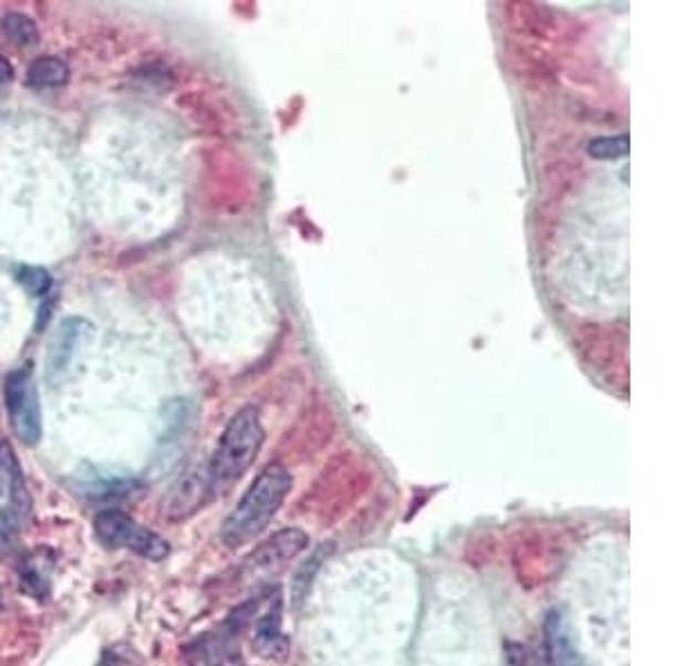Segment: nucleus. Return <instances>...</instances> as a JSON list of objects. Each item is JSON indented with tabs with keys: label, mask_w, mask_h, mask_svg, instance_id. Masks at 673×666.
I'll use <instances>...</instances> for the list:
<instances>
[{
	"label": "nucleus",
	"mask_w": 673,
	"mask_h": 666,
	"mask_svg": "<svg viewBox=\"0 0 673 666\" xmlns=\"http://www.w3.org/2000/svg\"><path fill=\"white\" fill-rule=\"evenodd\" d=\"M292 489V476L283 465H268L259 478L240 498V503L231 510L220 528V539L227 548L238 550L251 541H257Z\"/></svg>",
	"instance_id": "1"
},
{
	"label": "nucleus",
	"mask_w": 673,
	"mask_h": 666,
	"mask_svg": "<svg viewBox=\"0 0 673 666\" xmlns=\"http://www.w3.org/2000/svg\"><path fill=\"white\" fill-rule=\"evenodd\" d=\"M263 443L266 429L261 425L259 410L255 406H242L227 423L218 447L205 467L211 496L231 489V485L245 476L251 462L257 460Z\"/></svg>",
	"instance_id": "2"
},
{
	"label": "nucleus",
	"mask_w": 673,
	"mask_h": 666,
	"mask_svg": "<svg viewBox=\"0 0 673 666\" xmlns=\"http://www.w3.org/2000/svg\"><path fill=\"white\" fill-rule=\"evenodd\" d=\"M97 539L113 550H131L148 561H164L172 552L168 543L153 530L139 525L120 510L100 512L95 519Z\"/></svg>",
	"instance_id": "3"
},
{
	"label": "nucleus",
	"mask_w": 673,
	"mask_h": 666,
	"mask_svg": "<svg viewBox=\"0 0 673 666\" xmlns=\"http://www.w3.org/2000/svg\"><path fill=\"white\" fill-rule=\"evenodd\" d=\"M6 404L14 434L23 445L34 447L41 440V404L30 368L14 371L8 377Z\"/></svg>",
	"instance_id": "4"
},
{
	"label": "nucleus",
	"mask_w": 673,
	"mask_h": 666,
	"mask_svg": "<svg viewBox=\"0 0 673 666\" xmlns=\"http://www.w3.org/2000/svg\"><path fill=\"white\" fill-rule=\"evenodd\" d=\"M30 514V493L25 489L19 458L10 443H0V521L23 523Z\"/></svg>",
	"instance_id": "5"
},
{
	"label": "nucleus",
	"mask_w": 673,
	"mask_h": 666,
	"mask_svg": "<svg viewBox=\"0 0 673 666\" xmlns=\"http://www.w3.org/2000/svg\"><path fill=\"white\" fill-rule=\"evenodd\" d=\"M308 534L299 528H288L263 541L255 552L247 556L245 570L257 576V574H272L286 568L297 554H301L308 548Z\"/></svg>",
	"instance_id": "6"
},
{
	"label": "nucleus",
	"mask_w": 673,
	"mask_h": 666,
	"mask_svg": "<svg viewBox=\"0 0 673 666\" xmlns=\"http://www.w3.org/2000/svg\"><path fill=\"white\" fill-rule=\"evenodd\" d=\"M211 498V487L205 471H189L164 498V514L168 521H185L194 517Z\"/></svg>",
	"instance_id": "7"
},
{
	"label": "nucleus",
	"mask_w": 673,
	"mask_h": 666,
	"mask_svg": "<svg viewBox=\"0 0 673 666\" xmlns=\"http://www.w3.org/2000/svg\"><path fill=\"white\" fill-rule=\"evenodd\" d=\"M238 628L227 620V624L200 637L196 644L187 648V664L189 666H238Z\"/></svg>",
	"instance_id": "8"
},
{
	"label": "nucleus",
	"mask_w": 673,
	"mask_h": 666,
	"mask_svg": "<svg viewBox=\"0 0 673 666\" xmlns=\"http://www.w3.org/2000/svg\"><path fill=\"white\" fill-rule=\"evenodd\" d=\"M543 644L546 666H586L579 655V648L574 646L570 624L559 611H552L546 620Z\"/></svg>",
	"instance_id": "9"
},
{
	"label": "nucleus",
	"mask_w": 673,
	"mask_h": 666,
	"mask_svg": "<svg viewBox=\"0 0 673 666\" xmlns=\"http://www.w3.org/2000/svg\"><path fill=\"white\" fill-rule=\"evenodd\" d=\"M255 653L266 659H281L288 653V639L281 633V597L270 600V608L263 615H257L255 631Z\"/></svg>",
	"instance_id": "10"
},
{
	"label": "nucleus",
	"mask_w": 673,
	"mask_h": 666,
	"mask_svg": "<svg viewBox=\"0 0 673 666\" xmlns=\"http://www.w3.org/2000/svg\"><path fill=\"white\" fill-rule=\"evenodd\" d=\"M89 330V323L76 321V319H68L63 321V325L59 327L56 337L52 342L50 348V357H48V373L50 377L63 373L76 351V344L81 342V335Z\"/></svg>",
	"instance_id": "11"
},
{
	"label": "nucleus",
	"mask_w": 673,
	"mask_h": 666,
	"mask_svg": "<svg viewBox=\"0 0 673 666\" xmlns=\"http://www.w3.org/2000/svg\"><path fill=\"white\" fill-rule=\"evenodd\" d=\"M68 76H70L68 65L56 56L37 59L28 67V83L32 89H59L68 81Z\"/></svg>",
	"instance_id": "12"
},
{
	"label": "nucleus",
	"mask_w": 673,
	"mask_h": 666,
	"mask_svg": "<svg viewBox=\"0 0 673 666\" xmlns=\"http://www.w3.org/2000/svg\"><path fill=\"white\" fill-rule=\"evenodd\" d=\"M0 30H3V34L17 45H34L39 39V30L34 21L23 14H8L3 23H0Z\"/></svg>",
	"instance_id": "13"
},
{
	"label": "nucleus",
	"mask_w": 673,
	"mask_h": 666,
	"mask_svg": "<svg viewBox=\"0 0 673 666\" xmlns=\"http://www.w3.org/2000/svg\"><path fill=\"white\" fill-rule=\"evenodd\" d=\"M330 550H332L330 545H319V548H317V552L310 556V561H306V563L299 568V572L294 574V579H292V597H294L297 602H301V600L306 597V593H308V589H310V581H312L314 572L319 570V565H321L323 556H325Z\"/></svg>",
	"instance_id": "14"
},
{
	"label": "nucleus",
	"mask_w": 673,
	"mask_h": 666,
	"mask_svg": "<svg viewBox=\"0 0 673 666\" xmlns=\"http://www.w3.org/2000/svg\"><path fill=\"white\" fill-rule=\"evenodd\" d=\"M588 153L593 157H620L629 153V135H615V137H598L588 144Z\"/></svg>",
	"instance_id": "15"
},
{
	"label": "nucleus",
	"mask_w": 673,
	"mask_h": 666,
	"mask_svg": "<svg viewBox=\"0 0 673 666\" xmlns=\"http://www.w3.org/2000/svg\"><path fill=\"white\" fill-rule=\"evenodd\" d=\"M17 277L37 296H43L50 290V285H52V277L45 270H41V268H21L17 272Z\"/></svg>",
	"instance_id": "16"
},
{
	"label": "nucleus",
	"mask_w": 673,
	"mask_h": 666,
	"mask_svg": "<svg viewBox=\"0 0 673 666\" xmlns=\"http://www.w3.org/2000/svg\"><path fill=\"white\" fill-rule=\"evenodd\" d=\"M503 666H528V655L521 644L505 642L503 651Z\"/></svg>",
	"instance_id": "17"
},
{
	"label": "nucleus",
	"mask_w": 673,
	"mask_h": 666,
	"mask_svg": "<svg viewBox=\"0 0 673 666\" xmlns=\"http://www.w3.org/2000/svg\"><path fill=\"white\" fill-rule=\"evenodd\" d=\"M12 74H14V70H12L10 61L0 59V89H3L6 83H10V81H12Z\"/></svg>",
	"instance_id": "18"
},
{
	"label": "nucleus",
	"mask_w": 673,
	"mask_h": 666,
	"mask_svg": "<svg viewBox=\"0 0 673 666\" xmlns=\"http://www.w3.org/2000/svg\"><path fill=\"white\" fill-rule=\"evenodd\" d=\"M537 666H543V664H537Z\"/></svg>",
	"instance_id": "19"
}]
</instances>
